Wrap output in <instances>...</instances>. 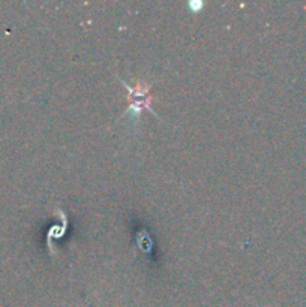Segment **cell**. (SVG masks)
Masks as SVG:
<instances>
[{
	"label": "cell",
	"instance_id": "obj_1",
	"mask_svg": "<svg viewBox=\"0 0 306 307\" xmlns=\"http://www.w3.org/2000/svg\"><path fill=\"white\" fill-rule=\"evenodd\" d=\"M188 6H189V8H191L194 12H197L198 9H201V8L204 6V3H203V2H197V3H195V2H189V5H188Z\"/></svg>",
	"mask_w": 306,
	"mask_h": 307
}]
</instances>
